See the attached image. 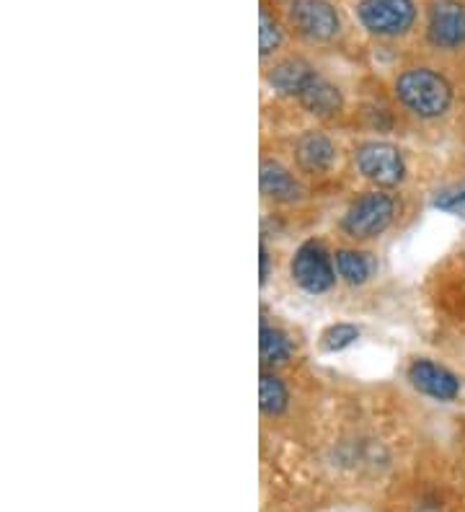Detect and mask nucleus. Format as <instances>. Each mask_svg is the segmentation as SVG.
<instances>
[{"label":"nucleus","instance_id":"10","mask_svg":"<svg viewBox=\"0 0 465 512\" xmlns=\"http://www.w3.org/2000/svg\"><path fill=\"white\" fill-rule=\"evenodd\" d=\"M295 161L305 174H329L336 163V145L318 130L303 132L295 140Z\"/></svg>","mask_w":465,"mask_h":512},{"label":"nucleus","instance_id":"2","mask_svg":"<svg viewBox=\"0 0 465 512\" xmlns=\"http://www.w3.org/2000/svg\"><path fill=\"white\" fill-rule=\"evenodd\" d=\"M398 202L393 194L385 189H372L347 207V213L341 215V233L352 241H372L383 236L396 220Z\"/></svg>","mask_w":465,"mask_h":512},{"label":"nucleus","instance_id":"18","mask_svg":"<svg viewBox=\"0 0 465 512\" xmlns=\"http://www.w3.org/2000/svg\"><path fill=\"white\" fill-rule=\"evenodd\" d=\"M434 205L440 207V210H445V213H453V215H458V218L465 220V187L455 189V192L440 194Z\"/></svg>","mask_w":465,"mask_h":512},{"label":"nucleus","instance_id":"7","mask_svg":"<svg viewBox=\"0 0 465 512\" xmlns=\"http://www.w3.org/2000/svg\"><path fill=\"white\" fill-rule=\"evenodd\" d=\"M427 39L434 50L453 52L465 44V6L460 0H434L429 8Z\"/></svg>","mask_w":465,"mask_h":512},{"label":"nucleus","instance_id":"5","mask_svg":"<svg viewBox=\"0 0 465 512\" xmlns=\"http://www.w3.org/2000/svg\"><path fill=\"white\" fill-rule=\"evenodd\" d=\"M357 19L375 37H403L416 21L414 0H360Z\"/></svg>","mask_w":465,"mask_h":512},{"label":"nucleus","instance_id":"13","mask_svg":"<svg viewBox=\"0 0 465 512\" xmlns=\"http://www.w3.org/2000/svg\"><path fill=\"white\" fill-rule=\"evenodd\" d=\"M334 264L339 280H344L352 288H360V285L370 282V277L375 275V259L367 251L339 249L334 254Z\"/></svg>","mask_w":465,"mask_h":512},{"label":"nucleus","instance_id":"14","mask_svg":"<svg viewBox=\"0 0 465 512\" xmlns=\"http://www.w3.org/2000/svg\"><path fill=\"white\" fill-rule=\"evenodd\" d=\"M259 352H261V363L267 365V368H279V365H285L292 357V339L287 337L285 331L279 329V326L261 321Z\"/></svg>","mask_w":465,"mask_h":512},{"label":"nucleus","instance_id":"17","mask_svg":"<svg viewBox=\"0 0 465 512\" xmlns=\"http://www.w3.org/2000/svg\"><path fill=\"white\" fill-rule=\"evenodd\" d=\"M360 339V329L354 324H331L321 334V350L323 352H341L347 350L349 344Z\"/></svg>","mask_w":465,"mask_h":512},{"label":"nucleus","instance_id":"6","mask_svg":"<svg viewBox=\"0 0 465 512\" xmlns=\"http://www.w3.org/2000/svg\"><path fill=\"white\" fill-rule=\"evenodd\" d=\"M287 19L310 42H331L341 29L339 13L329 0H290Z\"/></svg>","mask_w":465,"mask_h":512},{"label":"nucleus","instance_id":"19","mask_svg":"<svg viewBox=\"0 0 465 512\" xmlns=\"http://www.w3.org/2000/svg\"><path fill=\"white\" fill-rule=\"evenodd\" d=\"M259 256H261V269H259L261 285H267L269 275H272V254H269V249H267V244H264V241H261Z\"/></svg>","mask_w":465,"mask_h":512},{"label":"nucleus","instance_id":"11","mask_svg":"<svg viewBox=\"0 0 465 512\" xmlns=\"http://www.w3.org/2000/svg\"><path fill=\"white\" fill-rule=\"evenodd\" d=\"M298 101L305 112H310L313 117H321V119L336 117V114L341 112V104H344V101H341L339 88L318 73L310 78V83L305 86L303 94L298 96Z\"/></svg>","mask_w":465,"mask_h":512},{"label":"nucleus","instance_id":"1","mask_svg":"<svg viewBox=\"0 0 465 512\" xmlns=\"http://www.w3.org/2000/svg\"><path fill=\"white\" fill-rule=\"evenodd\" d=\"M396 96L419 119H440L453 107V86L432 68H409L396 78Z\"/></svg>","mask_w":465,"mask_h":512},{"label":"nucleus","instance_id":"9","mask_svg":"<svg viewBox=\"0 0 465 512\" xmlns=\"http://www.w3.org/2000/svg\"><path fill=\"white\" fill-rule=\"evenodd\" d=\"M259 184L261 194L267 200L277 202V205H295L305 197V187L298 176L292 174L290 169H285L279 161L272 158H264L259 169Z\"/></svg>","mask_w":465,"mask_h":512},{"label":"nucleus","instance_id":"12","mask_svg":"<svg viewBox=\"0 0 465 512\" xmlns=\"http://www.w3.org/2000/svg\"><path fill=\"white\" fill-rule=\"evenodd\" d=\"M313 75H316V70L310 68L305 60L290 57V60L279 63L277 68L267 75V83L274 88V91H277L279 96H292V99H298Z\"/></svg>","mask_w":465,"mask_h":512},{"label":"nucleus","instance_id":"15","mask_svg":"<svg viewBox=\"0 0 465 512\" xmlns=\"http://www.w3.org/2000/svg\"><path fill=\"white\" fill-rule=\"evenodd\" d=\"M287 404H290V391H287V386L282 383V378L269 373V370H264L259 381L261 412L267 414V417H279V414L287 409Z\"/></svg>","mask_w":465,"mask_h":512},{"label":"nucleus","instance_id":"3","mask_svg":"<svg viewBox=\"0 0 465 512\" xmlns=\"http://www.w3.org/2000/svg\"><path fill=\"white\" fill-rule=\"evenodd\" d=\"M290 275L300 290L308 295L329 293L336 285V264L334 256L326 251L321 241H305L292 256Z\"/></svg>","mask_w":465,"mask_h":512},{"label":"nucleus","instance_id":"4","mask_svg":"<svg viewBox=\"0 0 465 512\" xmlns=\"http://www.w3.org/2000/svg\"><path fill=\"white\" fill-rule=\"evenodd\" d=\"M354 163L367 182L378 184V189H393L406 179V161L401 150L383 140H367L357 145Z\"/></svg>","mask_w":465,"mask_h":512},{"label":"nucleus","instance_id":"8","mask_svg":"<svg viewBox=\"0 0 465 512\" xmlns=\"http://www.w3.org/2000/svg\"><path fill=\"white\" fill-rule=\"evenodd\" d=\"M406 378L419 394L429 396L434 401H455L460 396V388H463V383H460L453 370H447L445 365L427 360V357L411 360Z\"/></svg>","mask_w":465,"mask_h":512},{"label":"nucleus","instance_id":"16","mask_svg":"<svg viewBox=\"0 0 465 512\" xmlns=\"http://www.w3.org/2000/svg\"><path fill=\"white\" fill-rule=\"evenodd\" d=\"M259 26H261V29H259V52H261V57L274 55V52L282 47V39H285V34H282V26L277 24V19H274L267 8H261Z\"/></svg>","mask_w":465,"mask_h":512}]
</instances>
